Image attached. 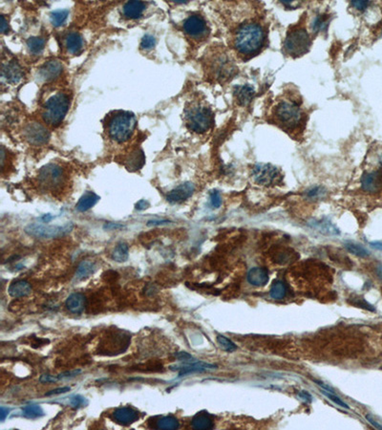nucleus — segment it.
<instances>
[{"instance_id": "obj_38", "label": "nucleus", "mask_w": 382, "mask_h": 430, "mask_svg": "<svg viewBox=\"0 0 382 430\" xmlns=\"http://www.w3.org/2000/svg\"><path fill=\"white\" fill-rule=\"evenodd\" d=\"M325 194H326V191L321 187H314V188L309 189L307 192H306V195H307L308 198L313 199V200H315V199H320Z\"/></svg>"}, {"instance_id": "obj_31", "label": "nucleus", "mask_w": 382, "mask_h": 430, "mask_svg": "<svg viewBox=\"0 0 382 430\" xmlns=\"http://www.w3.org/2000/svg\"><path fill=\"white\" fill-rule=\"evenodd\" d=\"M270 294L273 299H276V300L283 299L287 294V286L285 283L281 280L274 281L270 288Z\"/></svg>"}, {"instance_id": "obj_8", "label": "nucleus", "mask_w": 382, "mask_h": 430, "mask_svg": "<svg viewBox=\"0 0 382 430\" xmlns=\"http://www.w3.org/2000/svg\"><path fill=\"white\" fill-rule=\"evenodd\" d=\"M251 177L253 181L260 185L269 187L277 183L282 178L281 173L276 166L270 164H258L252 168Z\"/></svg>"}, {"instance_id": "obj_19", "label": "nucleus", "mask_w": 382, "mask_h": 430, "mask_svg": "<svg viewBox=\"0 0 382 430\" xmlns=\"http://www.w3.org/2000/svg\"><path fill=\"white\" fill-rule=\"evenodd\" d=\"M85 305H86V297L84 296V294L81 293L70 294L65 302V306L68 311L75 315L82 314L85 309Z\"/></svg>"}, {"instance_id": "obj_35", "label": "nucleus", "mask_w": 382, "mask_h": 430, "mask_svg": "<svg viewBox=\"0 0 382 430\" xmlns=\"http://www.w3.org/2000/svg\"><path fill=\"white\" fill-rule=\"evenodd\" d=\"M23 415L29 419L40 418L44 415L43 409L39 406H27L22 408Z\"/></svg>"}, {"instance_id": "obj_50", "label": "nucleus", "mask_w": 382, "mask_h": 430, "mask_svg": "<svg viewBox=\"0 0 382 430\" xmlns=\"http://www.w3.org/2000/svg\"><path fill=\"white\" fill-rule=\"evenodd\" d=\"M315 382V384L318 385V386H320L321 388H322L323 390H325V391H328V392L330 393H335V390H334V388H332L330 386H329L328 385H326L325 383H323V382H320V381H317V380H315L314 381Z\"/></svg>"}, {"instance_id": "obj_43", "label": "nucleus", "mask_w": 382, "mask_h": 430, "mask_svg": "<svg viewBox=\"0 0 382 430\" xmlns=\"http://www.w3.org/2000/svg\"><path fill=\"white\" fill-rule=\"evenodd\" d=\"M60 381V378L58 376H52V375H47L44 374L41 377H39V382L41 384H49V383H56Z\"/></svg>"}, {"instance_id": "obj_14", "label": "nucleus", "mask_w": 382, "mask_h": 430, "mask_svg": "<svg viewBox=\"0 0 382 430\" xmlns=\"http://www.w3.org/2000/svg\"><path fill=\"white\" fill-rule=\"evenodd\" d=\"M362 189L368 192H377L382 189V169L372 173H365L361 178Z\"/></svg>"}, {"instance_id": "obj_46", "label": "nucleus", "mask_w": 382, "mask_h": 430, "mask_svg": "<svg viewBox=\"0 0 382 430\" xmlns=\"http://www.w3.org/2000/svg\"><path fill=\"white\" fill-rule=\"evenodd\" d=\"M352 5L355 9H358L360 11H363L370 5V2H368V1H352Z\"/></svg>"}, {"instance_id": "obj_12", "label": "nucleus", "mask_w": 382, "mask_h": 430, "mask_svg": "<svg viewBox=\"0 0 382 430\" xmlns=\"http://www.w3.org/2000/svg\"><path fill=\"white\" fill-rule=\"evenodd\" d=\"M184 30L191 37L200 38L207 35L208 26L201 15H190L184 22Z\"/></svg>"}, {"instance_id": "obj_29", "label": "nucleus", "mask_w": 382, "mask_h": 430, "mask_svg": "<svg viewBox=\"0 0 382 430\" xmlns=\"http://www.w3.org/2000/svg\"><path fill=\"white\" fill-rule=\"evenodd\" d=\"M191 425L194 429H211L213 427V422L209 415L199 413L192 419Z\"/></svg>"}, {"instance_id": "obj_56", "label": "nucleus", "mask_w": 382, "mask_h": 430, "mask_svg": "<svg viewBox=\"0 0 382 430\" xmlns=\"http://www.w3.org/2000/svg\"><path fill=\"white\" fill-rule=\"evenodd\" d=\"M366 419H367L368 421L370 422V423H372V424H373V425H374L375 427H376V428H380V429H382L381 425H380V424H378V423H375V421H374V420H373V419L371 418V416H366Z\"/></svg>"}, {"instance_id": "obj_23", "label": "nucleus", "mask_w": 382, "mask_h": 430, "mask_svg": "<svg viewBox=\"0 0 382 430\" xmlns=\"http://www.w3.org/2000/svg\"><path fill=\"white\" fill-rule=\"evenodd\" d=\"M216 368V365L210 364V363H207L203 362H190L188 363L182 367L177 368V370H180L179 373V377H183L187 374H190V373H194V372H202V371H207V370L214 369Z\"/></svg>"}, {"instance_id": "obj_33", "label": "nucleus", "mask_w": 382, "mask_h": 430, "mask_svg": "<svg viewBox=\"0 0 382 430\" xmlns=\"http://www.w3.org/2000/svg\"><path fill=\"white\" fill-rule=\"evenodd\" d=\"M27 46L32 53H41L45 47V40L44 38L33 37L27 40Z\"/></svg>"}, {"instance_id": "obj_11", "label": "nucleus", "mask_w": 382, "mask_h": 430, "mask_svg": "<svg viewBox=\"0 0 382 430\" xmlns=\"http://www.w3.org/2000/svg\"><path fill=\"white\" fill-rule=\"evenodd\" d=\"M24 137L33 145H42L49 141L50 133L39 122H30L24 129Z\"/></svg>"}, {"instance_id": "obj_41", "label": "nucleus", "mask_w": 382, "mask_h": 430, "mask_svg": "<svg viewBox=\"0 0 382 430\" xmlns=\"http://www.w3.org/2000/svg\"><path fill=\"white\" fill-rule=\"evenodd\" d=\"M156 44V39L151 36V35H145L142 39L141 42V48L144 49V50H149L151 48H153Z\"/></svg>"}, {"instance_id": "obj_1", "label": "nucleus", "mask_w": 382, "mask_h": 430, "mask_svg": "<svg viewBox=\"0 0 382 430\" xmlns=\"http://www.w3.org/2000/svg\"><path fill=\"white\" fill-rule=\"evenodd\" d=\"M266 40V32L259 23L249 22L241 25L234 36V48L245 57L258 53Z\"/></svg>"}, {"instance_id": "obj_18", "label": "nucleus", "mask_w": 382, "mask_h": 430, "mask_svg": "<svg viewBox=\"0 0 382 430\" xmlns=\"http://www.w3.org/2000/svg\"><path fill=\"white\" fill-rule=\"evenodd\" d=\"M247 281L252 286H265L269 282V272L267 269L256 267L249 270L247 272Z\"/></svg>"}, {"instance_id": "obj_58", "label": "nucleus", "mask_w": 382, "mask_h": 430, "mask_svg": "<svg viewBox=\"0 0 382 430\" xmlns=\"http://www.w3.org/2000/svg\"><path fill=\"white\" fill-rule=\"evenodd\" d=\"M377 275L379 276V279L382 280V266L377 268Z\"/></svg>"}, {"instance_id": "obj_27", "label": "nucleus", "mask_w": 382, "mask_h": 430, "mask_svg": "<svg viewBox=\"0 0 382 430\" xmlns=\"http://www.w3.org/2000/svg\"><path fill=\"white\" fill-rule=\"evenodd\" d=\"M66 47L70 53H80L83 48V38L79 33H70L65 38Z\"/></svg>"}, {"instance_id": "obj_21", "label": "nucleus", "mask_w": 382, "mask_h": 430, "mask_svg": "<svg viewBox=\"0 0 382 430\" xmlns=\"http://www.w3.org/2000/svg\"><path fill=\"white\" fill-rule=\"evenodd\" d=\"M145 10V3L143 1H129L123 6L122 12L124 16L131 19L139 18Z\"/></svg>"}, {"instance_id": "obj_54", "label": "nucleus", "mask_w": 382, "mask_h": 430, "mask_svg": "<svg viewBox=\"0 0 382 430\" xmlns=\"http://www.w3.org/2000/svg\"><path fill=\"white\" fill-rule=\"evenodd\" d=\"M9 30V26H8V21L5 18L4 15H1V32L2 33H6Z\"/></svg>"}, {"instance_id": "obj_37", "label": "nucleus", "mask_w": 382, "mask_h": 430, "mask_svg": "<svg viewBox=\"0 0 382 430\" xmlns=\"http://www.w3.org/2000/svg\"><path fill=\"white\" fill-rule=\"evenodd\" d=\"M217 342L218 344L220 345V347L226 352H233L237 349V346L235 345V343L233 342L232 340H228L227 338H225V336L218 335Z\"/></svg>"}, {"instance_id": "obj_4", "label": "nucleus", "mask_w": 382, "mask_h": 430, "mask_svg": "<svg viewBox=\"0 0 382 430\" xmlns=\"http://www.w3.org/2000/svg\"><path fill=\"white\" fill-rule=\"evenodd\" d=\"M70 106V99L66 94L58 93L46 102L42 118L48 124L57 127L64 120Z\"/></svg>"}, {"instance_id": "obj_55", "label": "nucleus", "mask_w": 382, "mask_h": 430, "mask_svg": "<svg viewBox=\"0 0 382 430\" xmlns=\"http://www.w3.org/2000/svg\"><path fill=\"white\" fill-rule=\"evenodd\" d=\"M9 412H10L9 408H4V407L0 408V420H1V422H3L6 419Z\"/></svg>"}, {"instance_id": "obj_39", "label": "nucleus", "mask_w": 382, "mask_h": 430, "mask_svg": "<svg viewBox=\"0 0 382 430\" xmlns=\"http://www.w3.org/2000/svg\"><path fill=\"white\" fill-rule=\"evenodd\" d=\"M70 403H71V407L73 408H83V407H86L87 404H88V401L87 400L83 397V396H81V395H75V396H73L72 398H71V400H70Z\"/></svg>"}, {"instance_id": "obj_13", "label": "nucleus", "mask_w": 382, "mask_h": 430, "mask_svg": "<svg viewBox=\"0 0 382 430\" xmlns=\"http://www.w3.org/2000/svg\"><path fill=\"white\" fill-rule=\"evenodd\" d=\"M194 190V185L192 183L187 182V183L182 184L180 186H178L177 188L172 189L167 194L166 199L171 204H180V203L185 202L186 200H188V198L192 196Z\"/></svg>"}, {"instance_id": "obj_30", "label": "nucleus", "mask_w": 382, "mask_h": 430, "mask_svg": "<svg viewBox=\"0 0 382 430\" xmlns=\"http://www.w3.org/2000/svg\"><path fill=\"white\" fill-rule=\"evenodd\" d=\"M180 426L179 421L173 416H165L161 418L157 423L156 428L163 430L178 429Z\"/></svg>"}, {"instance_id": "obj_28", "label": "nucleus", "mask_w": 382, "mask_h": 430, "mask_svg": "<svg viewBox=\"0 0 382 430\" xmlns=\"http://www.w3.org/2000/svg\"><path fill=\"white\" fill-rule=\"evenodd\" d=\"M129 257V246L125 242L117 244L112 252V259L118 263L125 262Z\"/></svg>"}, {"instance_id": "obj_53", "label": "nucleus", "mask_w": 382, "mask_h": 430, "mask_svg": "<svg viewBox=\"0 0 382 430\" xmlns=\"http://www.w3.org/2000/svg\"><path fill=\"white\" fill-rule=\"evenodd\" d=\"M298 396H299L300 399L308 401V402H311L312 399H313L312 396L310 395V393L306 392V391H300Z\"/></svg>"}, {"instance_id": "obj_32", "label": "nucleus", "mask_w": 382, "mask_h": 430, "mask_svg": "<svg viewBox=\"0 0 382 430\" xmlns=\"http://www.w3.org/2000/svg\"><path fill=\"white\" fill-rule=\"evenodd\" d=\"M329 22H330L329 15H318L315 16V20L312 24V29L314 31V33L325 32L327 30Z\"/></svg>"}, {"instance_id": "obj_2", "label": "nucleus", "mask_w": 382, "mask_h": 430, "mask_svg": "<svg viewBox=\"0 0 382 430\" xmlns=\"http://www.w3.org/2000/svg\"><path fill=\"white\" fill-rule=\"evenodd\" d=\"M186 121L188 129L196 133H206L213 123L214 117L211 109L202 104H192L186 109Z\"/></svg>"}, {"instance_id": "obj_57", "label": "nucleus", "mask_w": 382, "mask_h": 430, "mask_svg": "<svg viewBox=\"0 0 382 430\" xmlns=\"http://www.w3.org/2000/svg\"><path fill=\"white\" fill-rule=\"evenodd\" d=\"M52 219L53 216H51L50 214H47V215H44V216L42 217V220H43V222H44V223H48V222H50Z\"/></svg>"}, {"instance_id": "obj_48", "label": "nucleus", "mask_w": 382, "mask_h": 430, "mask_svg": "<svg viewBox=\"0 0 382 430\" xmlns=\"http://www.w3.org/2000/svg\"><path fill=\"white\" fill-rule=\"evenodd\" d=\"M176 358L181 361V362H189L191 360H193V357L188 354L187 352H179L176 354Z\"/></svg>"}, {"instance_id": "obj_16", "label": "nucleus", "mask_w": 382, "mask_h": 430, "mask_svg": "<svg viewBox=\"0 0 382 430\" xmlns=\"http://www.w3.org/2000/svg\"><path fill=\"white\" fill-rule=\"evenodd\" d=\"M62 71V64L60 61H51L44 63L39 69V75L46 82L58 78Z\"/></svg>"}, {"instance_id": "obj_6", "label": "nucleus", "mask_w": 382, "mask_h": 430, "mask_svg": "<svg viewBox=\"0 0 382 430\" xmlns=\"http://www.w3.org/2000/svg\"><path fill=\"white\" fill-rule=\"evenodd\" d=\"M311 46V39L307 31L302 27H293L288 31L286 36L284 48L286 53L299 57L307 53Z\"/></svg>"}, {"instance_id": "obj_47", "label": "nucleus", "mask_w": 382, "mask_h": 430, "mask_svg": "<svg viewBox=\"0 0 382 430\" xmlns=\"http://www.w3.org/2000/svg\"><path fill=\"white\" fill-rule=\"evenodd\" d=\"M70 387H60V388H56L53 389L50 392L46 393V396H53V395H60V394H63V393L68 392L70 391Z\"/></svg>"}, {"instance_id": "obj_10", "label": "nucleus", "mask_w": 382, "mask_h": 430, "mask_svg": "<svg viewBox=\"0 0 382 430\" xmlns=\"http://www.w3.org/2000/svg\"><path fill=\"white\" fill-rule=\"evenodd\" d=\"M63 179V170L60 166L49 164L42 167L38 173V180L46 188L54 189L60 186Z\"/></svg>"}, {"instance_id": "obj_52", "label": "nucleus", "mask_w": 382, "mask_h": 430, "mask_svg": "<svg viewBox=\"0 0 382 430\" xmlns=\"http://www.w3.org/2000/svg\"><path fill=\"white\" fill-rule=\"evenodd\" d=\"M168 223H170V221L168 220H152L147 223V226H161Z\"/></svg>"}, {"instance_id": "obj_49", "label": "nucleus", "mask_w": 382, "mask_h": 430, "mask_svg": "<svg viewBox=\"0 0 382 430\" xmlns=\"http://www.w3.org/2000/svg\"><path fill=\"white\" fill-rule=\"evenodd\" d=\"M81 373V370H75V371H68V372H64V373H62V374H60L59 375L58 377L60 380H62V378H68V377H75L77 375H79Z\"/></svg>"}, {"instance_id": "obj_34", "label": "nucleus", "mask_w": 382, "mask_h": 430, "mask_svg": "<svg viewBox=\"0 0 382 430\" xmlns=\"http://www.w3.org/2000/svg\"><path fill=\"white\" fill-rule=\"evenodd\" d=\"M68 15H69V11L68 10H57L54 11L50 15V18H51V22H52L54 26L56 27H60L61 25H63L64 22L67 19Z\"/></svg>"}, {"instance_id": "obj_40", "label": "nucleus", "mask_w": 382, "mask_h": 430, "mask_svg": "<svg viewBox=\"0 0 382 430\" xmlns=\"http://www.w3.org/2000/svg\"><path fill=\"white\" fill-rule=\"evenodd\" d=\"M321 393H322L324 396H326L329 400H332V401H334V402H335L336 404H337L338 407H341V408L349 409L348 404H347V403H345L343 400H340L338 397H337V396L335 395V393L328 392V391H325V390H323V389H321Z\"/></svg>"}, {"instance_id": "obj_3", "label": "nucleus", "mask_w": 382, "mask_h": 430, "mask_svg": "<svg viewBox=\"0 0 382 430\" xmlns=\"http://www.w3.org/2000/svg\"><path fill=\"white\" fill-rule=\"evenodd\" d=\"M136 129L135 116L130 112H118L108 122V133L117 143H124L134 133Z\"/></svg>"}, {"instance_id": "obj_36", "label": "nucleus", "mask_w": 382, "mask_h": 430, "mask_svg": "<svg viewBox=\"0 0 382 430\" xmlns=\"http://www.w3.org/2000/svg\"><path fill=\"white\" fill-rule=\"evenodd\" d=\"M345 248L349 252H351L354 256H358L360 257H369V251L365 249L364 247L354 244V243H346L345 244Z\"/></svg>"}, {"instance_id": "obj_7", "label": "nucleus", "mask_w": 382, "mask_h": 430, "mask_svg": "<svg viewBox=\"0 0 382 430\" xmlns=\"http://www.w3.org/2000/svg\"><path fill=\"white\" fill-rule=\"evenodd\" d=\"M74 229L72 223H66L62 226H49L44 224L34 223L25 227V233L32 237L42 239L60 238L70 234Z\"/></svg>"}, {"instance_id": "obj_24", "label": "nucleus", "mask_w": 382, "mask_h": 430, "mask_svg": "<svg viewBox=\"0 0 382 430\" xmlns=\"http://www.w3.org/2000/svg\"><path fill=\"white\" fill-rule=\"evenodd\" d=\"M97 271V266L89 260L82 261L77 269L75 272V280L78 281H83L92 276Z\"/></svg>"}, {"instance_id": "obj_26", "label": "nucleus", "mask_w": 382, "mask_h": 430, "mask_svg": "<svg viewBox=\"0 0 382 430\" xmlns=\"http://www.w3.org/2000/svg\"><path fill=\"white\" fill-rule=\"evenodd\" d=\"M98 200H99V197L97 196V194L91 191H87L80 199V201L75 206V209L79 212H87L88 210H90L91 208H93L95 205L97 204Z\"/></svg>"}, {"instance_id": "obj_44", "label": "nucleus", "mask_w": 382, "mask_h": 430, "mask_svg": "<svg viewBox=\"0 0 382 430\" xmlns=\"http://www.w3.org/2000/svg\"><path fill=\"white\" fill-rule=\"evenodd\" d=\"M353 304H354L355 306H358V307H360V308H364V309L369 310V311H375L374 307H373L371 304H369V303H368L365 299H363V298L356 299V301L353 302Z\"/></svg>"}, {"instance_id": "obj_45", "label": "nucleus", "mask_w": 382, "mask_h": 430, "mask_svg": "<svg viewBox=\"0 0 382 430\" xmlns=\"http://www.w3.org/2000/svg\"><path fill=\"white\" fill-rule=\"evenodd\" d=\"M124 226L123 225H121V224H119V223H106L105 226H104V229L106 230V231H118V230H121V229H123Z\"/></svg>"}, {"instance_id": "obj_5", "label": "nucleus", "mask_w": 382, "mask_h": 430, "mask_svg": "<svg viewBox=\"0 0 382 430\" xmlns=\"http://www.w3.org/2000/svg\"><path fill=\"white\" fill-rule=\"evenodd\" d=\"M274 116L286 129H292L298 127L303 113L297 103L284 99L278 103L274 109Z\"/></svg>"}, {"instance_id": "obj_25", "label": "nucleus", "mask_w": 382, "mask_h": 430, "mask_svg": "<svg viewBox=\"0 0 382 430\" xmlns=\"http://www.w3.org/2000/svg\"><path fill=\"white\" fill-rule=\"evenodd\" d=\"M144 163H145V156L143 154V150L136 149L132 153H130L125 160V166L128 167V170L135 171L142 168Z\"/></svg>"}, {"instance_id": "obj_51", "label": "nucleus", "mask_w": 382, "mask_h": 430, "mask_svg": "<svg viewBox=\"0 0 382 430\" xmlns=\"http://www.w3.org/2000/svg\"><path fill=\"white\" fill-rule=\"evenodd\" d=\"M148 207H149V203L147 201L141 200V201H139L136 204V210H138V211H143V210H146Z\"/></svg>"}, {"instance_id": "obj_17", "label": "nucleus", "mask_w": 382, "mask_h": 430, "mask_svg": "<svg viewBox=\"0 0 382 430\" xmlns=\"http://www.w3.org/2000/svg\"><path fill=\"white\" fill-rule=\"evenodd\" d=\"M2 77L6 82L15 84L22 79V71L16 61H11L2 67Z\"/></svg>"}, {"instance_id": "obj_15", "label": "nucleus", "mask_w": 382, "mask_h": 430, "mask_svg": "<svg viewBox=\"0 0 382 430\" xmlns=\"http://www.w3.org/2000/svg\"><path fill=\"white\" fill-rule=\"evenodd\" d=\"M113 416L115 421L122 425H129L139 420V412L135 409L128 407L117 408L114 411Z\"/></svg>"}, {"instance_id": "obj_22", "label": "nucleus", "mask_w": 382, "mask_h": 430, "mask_svg": "<svg viewBox=\"0 0 382 430\" xmlns=\"http://www.w3.org/2000/svg\"><path fill=\"white\" fill-rule=\"evenodd\" d=\"M255 92L249 85L237 86L234 90V95L240 106H248L254 97Z\"/></svg>"}, {"instance_id": "obj_20", "label": "nucleus", "mask_w": 382, "mask_h": 430, "mask_svg": "<svg viewBox=\"0 0 382 430\" xmlns=\"http://www.w3.org/2000/svg\"><path fill=\"white\" fill-rule=\"evenodd\" d=\"M32 292V287H31L30 283L27 282L26 280H17L13 282L8 289V293L15 298H19V297H24L29 295Z\"/></svg>"}, {"instance_id": "obj_42", "label": "nucleus", "mask_w": 382, "mask_h": 430, "mask_svg": "<svg viewBox=\"0 0 382 430\" xmlns=\"http://www.w3.org/2000/svg\"><path fill=\"white\" fill-rule=\"evenodd\" d=\"M210 204L214 209H218L221 207L222 198L217 190H213L210 192Z\"/></svg>"}, {"instance_id": "obj_9", "label": "nucleus", "mask_w": 382, "mask_h": 430, "mask_svg": "<svg viewBox=\"0 0 382 430\" xmlns=\"http://www.w3.org/2000/svg\"><path fill=\"white\" fill-rule=\"evenodd\" d=\"M211 70L214 77L222 81L233 79V75L236 73L235 64L227 56V54L225 53L218 54L216 57L212 59Z\"/></svg>"}]
</instances>
